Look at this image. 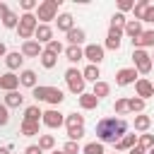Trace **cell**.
Wrapping results in <instances>:
<instances>
[{
  "label": "cell",
  "mask_w": 154,
  "mask_h": 154,
  "mask_svg": "<svg viewBox=\"0 0 154 154\" xmlns=\"http://www.w3.org/2000/svg\"><path fill=\"white\" fill-rule=\"evenodd\" d=\"M142 22H152V24H154V5H149V7H147V12H144Z\"/></svg>",
  "instance_id": "45"
},
{
  "label": "cell",
  "mask_w": 154,
  "mask_h": 154,
  "mask_svg": "<svg viewBox=\"0 0 154 154\" xmlns=\"http://www.w3.org/2000/svg\"><path fill=\"white\" fill-rule=\"evenodd\" d=\"M65 128H67V137L72 142H79L84 137V116L79 113H70L65 118Z\"/></svg>",
  "instance_id": "3"
},
{
  "label": "cell",
  "mask_w": 154,
  "mask_h": 154,
  "mask_svg": "<svg viewBox=\"0 0 154 154\" xmlns=\"http://www.w3.org/2000/svg\"><path fill=\"white\" fill-rule=\"evenodd\" d=\"M137 82V70L135 67H123L116 72V84L118 87H128V84H135Z\"/></svg>",
  "instance_id": "9"
},
{
  "label": "cell",
  "mask_w": 154,
  "mask_h": 154,
  "mask_svg": "<svg viewBox=\"0 0 154 154\" xmlns=\"http://www.w3.org/2000/svg\"><path fill=\"white\" fill-rule=\"evenodd\" d=\"M46 51H48V53H53V55H60L65 48H63V43H60V41H55V38H53L51 43H46Z\"/></svg>",
  "instance_id": "40"
},
{
  "label": "cell",
  "mask_w": 154,
  "mask_h": 154,
  "mask_svg": "<svg viewBox=\"0 0 154 154\" xmlns=\"http://www.w3.org/2000/svg\"><path fill=\"white\" fill-rule=\"evenodd\" d=\"M10 12H12V10H10V7L5 5V2H0V19H5V17L10 14Z\"/></svg>",
  "instance_id": "47"
},
{
  "label": "cell",
  "mask_w": 154,
  "mask_h": 154,
  "mask_svg": "<svg viewBox=\"0 0 154 154\" xmlns=\"http://www.w3.org/2000/svg\"><path fill=\"white\" fill-rule=\"evenodd\" d=\"M58 5H60V0H43V2H38L36 19L41 24H48L51 19H58Z\"/></svg>",
  "instance_id": "5"
},
{
  "label": "cell",
  "mask_w": 154,
  "mask_h": 154,
  "mask_svg": "<svg viewBox=\"0 0 154 154\" xmlns=\"http://www.w3.org/2000/svg\"><path fill=\"white\" fill-rule=\"evenodd\" d=\"M63 152H65V154H79V144L70 140V142H65V147H63Z\"/></svg>",
  "instance_id": "42"
},
{
  "label": "cell",
  "mask_w": 154,
  "mask_h": 154,
  "mask_svg": "<svg viewBox=\"0 0 154 154\" xmlns=\"http://www.w3.org/2000/svg\"><path fill=\"white\" fill-rule=\"evenodd\" d=\"M65 82H67V87H70L72 94H84L87 79H84V75H82L77 67H67V72H65Z\"/></svg>",
  "instance_id": "6"
},
{
  "label": "cell",
  "mask_w": 154,
  "mask_h": 154,
  "mask_svg": "<svg viewBox=\"0 0 154 154\" xmlns=\"http://www.w3.org/2000/svg\"><path fill=\"white\" fill-rule=\"evenodd\" d=\"M65 58L75 65V63H79V60L84 58V48H79V46H67V48H65Z\"/></svg>",
  "instance_id": "24"
},
{
  "label": "cell",
  "mask_w": 154,
  "mask_h": 154,
  "mask_svg": "<svg viewBox=\"0 0 154 154\" xmlns=\"http://www.w3.org/2000/svg\"><path fill=\"white\" fill-rule=\"evenodd\" d=\"M113 147H116L118 152H130L132 147H137V135H125V137H120Z\"/></svg>",
  "instance_id": "19"
},
{
  "label": "cell",
  "mask_w": 154,
  "mask_h": 154,
  "mask_svg": "<svg viewBox=\"0 0 154 154\" xmlns=\"http://www.w3.org/2000/svg\"><path fill=\"white\" fill-rule=\"evenodd\" d=\"M10 123V108L5 103H0V128H5Z\"/></svg>",
  "instance_id": "41"
},
{
  "label": "cell",
  "mask_w": 154,
  "mask_h": 154,
  "mask_svg": "<svg viewBox=\"0 0 154 154\" xmlns=\"http://www.w3.org/2000/svg\"><path fill=\"white\" fill-rule=\"evenodd\" d=\"M113 111H116L118 116H125V113L130 111V103H128V99H116V103H113Z\"/></svg>",
  "instance_id": "36"
},
{
  "label": "cell",
  "mask_w": 154,
  "mask_h": 154,
  "mask_svg": "<svg viewBox=\"0 0 154 154\" xmlns=\"http://www.w3.org/2000/svg\"><path fill=\"white\" fill-rule=\"evenodd\" d=\"M19 84L34 89V87H36V72H34V70H22V75H19Z\"/></svg>",
  "instance_id": "26"
},
{
  "label": "cell",
  "mask_w": 154,
  "mask_h": 154,
  "mask_svg": "<svg viewBox=\"0 0 154 154\" xmlns=\"http://www.w3.org/2000/svg\"><path fill=\"white\" fill-rule=\"evenodd\" d=\"M55 63H58V55H53V53H48V51H43V53H41V65H43L46 70H53V67H55Z\"/></svg>",
  "instance_id": "32"
},
{
  "label": "cell",
  "mask_w": 154,
  "mask_h": 154,
  "mask_svg": "<svg viewBox=\"0 0 154 154\" xmlns=\"http://www.w3.org/2000/svg\"><path fill=\"white\" fill-rule=\"evenodd\" d=\"M22 103H24L22 91H7V94H5V106H7V108H19Z\"/></svg>",
  "instance_id": "22"
},
{
  "label": "cell",
  "mask_w": 154,
  "mask_h": 154,
  "mask_svg": "<svg viewBox=\"0 0 154 154\" xmlns=\"http://www.w3.org/2000/svg\"><path fill=\"white\" fill-rule=\"evenodd\" d=\"M82 152H84V154H106V149H103L101 142H87Z\"/></svg>",
  "instance_id": "33"
},
{
  "label": "cell",
  "mask_w": 154,
  "mask_h": 154,
  "mask_svg": "<svg viewBox=\"0 0 154 154\" xmlns=\"http://www.w3.org/2000/svg\"><path fill=\"white\" fill-rule=\"evenodd\" d=\"M84 38H87V34H84V29H79V26H75V29L67 31V41H70V46H79V43H84Z\"/></svg>",
  "instance_id": "23"
},
{
  "label": "cell",
  "mask_w": 154,
  "mask_h": 154,
  "mask_svg": "<svg viewBox=\"0 0 154 154\" xmlns=\"http://www.w3.org/2000/svg\"><path fill=\"white\" fill-rule=\"evenodd\" d=\"M147 154H154V147H152V149H149V152H147Z\"/></svg>",
  "instance_id": "52"
},
{
  "label": "cell",
  "mask_w": 154,
  "mask_h": 154,
  "mask_svg": "<svg viewBox=\"0 0 154 154\" xmlns=\"http://www.w3.org/2000/svg\"><path fill=\"white\" fill-rule=\"evenodd\" d=\"M132 7H135V2H132V0H120V2H118V12H120V14H123V12H128V10H132Z\"/></svg>",
  "instance_id": "43"
},
{
  "label": "cell",
  "mask_w": 154,
  "mask_h": 154,
  "mask_svg": "<svg viewBox=\"0 0 154 154\" xmlns=\"http://www.w3.org/2000/svg\"><path fill=\"white\" fill-rule=\"evenodd\" d=\"M55 24H58V31H70V29H75V19H72V14L70 12H63V14H58V19H55Z\"/></svg>",
  "instance_id": "17"
},
{
  "label": "cell",
  "mask_w": 154,
  "mask_h": 154,
  "mask_svg": "<svg viewBox=\"0 0 154 154\" xmlns=\"http://www.w3.org/2000/svg\"><path fill=\"white\" fill-rule=\"evenodd\" d=\"M132 63H135V70H137V75H147L149 70H152V55L144 51V48H135L132 51Z\"/></svg>",
  "instance_id": "7"
},
{
  "label": "cell",
  "mask_w": 154,
  "mask_h": 154,
  "mask_svg": "<svg viewBox=\"0 0 154 154\" xmlns=\"http://www.w3.org/2000/svg\"><path fill=\"white\" fill-rule=\"evenodd\" d=\"M19 130H22L24 137H34V135H38V123L36 120H22Z\"/></svg>",
  "instance_id": "27"
},
{
  "label": "cell",
  "mask_w": 154,
  "mask_h": 154,
  "mask_svg": "<svg viewBox=\"0 0 154 154\" xmlns=\"http://www.w3.org/2000/svg\"><path fill=\"white\" fill-rule=\"evenodd\" d=\"M128 154H147V152H144V149H140V147H132Z\"/></svg>",
  "instance_id": "48"
},
{
  "label": "cell",
  "mask_w": 154,
  "mask_h": 154,
  "mask_svg": "<svg viewBox=\"0 0 154 154\" xmlns=\"http://www.w3.org/2000/svg\"><path fill=\"white\" fill-rule=\"evenodd\" d=\"M128 132V123L123 118H101L96 123V137L101 144H116L120 137H125Z\"/></svg>",
  "instance_id": "1"
},
{
  "label": "cell",
  "mask_w": 154,
  "mask_h": 154,
  "mask_svg": "<svg viewBox=\"0 0 154 154\" xmlns=\"http://www.w3.org/2000/svg\"><path fill=\"white\" fill-rule=\"evenodd\" d=\"M152 63H154V58H152Z\"/></svg>",
  "instance_id": "53"
},
{
  "label": "cell",
  "mask_w": 154,
  "mask_h": 154,
  "mask_svg": "<svg viewBox=\"0 0 154 154\" xmlns=\"http://www.w3.org/2000/svg\"><path fill=\"white\" fill-rule=\"evenodd\" d=\"M41 118H43V111H41L38 106H26V108H24V120H36V123H38Z\"/></svg>",
  "instance_id": "30"
},
{
  "label": "cell",
  "mask_w": 154,
  "mask_h": 154,
  "mask_svg": "<svg viewBox=\"0 0 154 154\" xmlns=\"http://www.w3.org/2000/svg\"><path fill=\"white\" fill-rule=\"evenodd\" d=\"M31 94H34L36 101H48V103H53V106H58V103L65 99L63 89H58V87H46V84H36V87L31 89Z\"/></svg>",
  "instance_id": "2"
},
{
  "label": "cell",
  "mask_w": 154,
  "mask_h": 154,
  "mask_svg": "<svg viewBox=\"0 0 154 154\" xmlns=\"http://www.w3.org/2000/svg\"><path fill=\"white\" fill-rule=\"evenodd\" d=\"M38 7V2H34V0H22V10L24 12H31V10H36Z\"/></svg>",
  "instance_id": "44"
},
{
  "label": "cell",
  "mask_w": 154,
  "mask_h": 154,
  "mask_svg": "<svg viewBox=\"0 0 154 154\" xmlns=\"http://www.w3.org/2000/svg\"><path fill=\"white\" fill-rule=\"evenodd\" d=\"M38 147H41L43 152H46V149H53V147H55V137H53V135H41V137H38Z\"/></svg>",
  "instance_id": "37"
},
{
  "label": "cell",
  "mask_w": 154,
  "mask_h": 154,
  "mask_svg": "<svg viewBox=\"0 0 154 154\" xmlns=\"http://www.w3.org/2000/svg\"><path fill=\"white\" fill-rule=\"evenodd\" d=\"M0 154H10V147H0Z\"/></svg>",
  "instance_id": "50"
},
{
  "label": "cell",
  "mask_w": 154,
  "mask_h": 154,
  "mask_svg": "<svg viewBox=\"0 0 154 154\" xmlns=\"http://www.w3.org/2000/svg\"><path fill=\"white\" fill-rule=\"evenodd\" d=\"M2 55H7V48H5V43L0 41V58H2Z\"/></svg>",
  "instance_id": "49"
},
{
  "label": "cell",
  "mask_w": 154,
  "mask_h": 154,
  "mask_svg": "<svg viewBox=\"0 0 154 154\" xmlns=\"http://www.w3.org/2000/svg\"><path fill=\"white\" fill-rule=\"evenodd\" d=\"M135 91H137V96L140 99H149V96H154V84L149 82V79H144V77H140L137 82H135Z\"/></svg>",
  "instance_id": "12"
},
{
  "label": "cell",
  "mask_w": 154,
  "mask_h": 154,
  "mask_svg": "<svg viewBox=\"0 0 154 154\" xmlns=\"http://www.w3.org/2000/svg\"><path fill=\"white\" fill-rule=\"evenodd\" d=\"M41 53H43V48H41V43H38L36 38L22 43V55H24V58H41Z\"/></svg>",
  "instance_id": "11"
},
{
  "label": "cell",
  "mask_w": 154,
  "mask_h": 154,
  "mask_svg": "<svg viewBox=\"0 0 154 154\" xmlns=\"http://www.w3.org/2000/svg\"><path fill=\"white\" fill-rule=\"evenodd\" d=\"M17 87H19V77H17L14 72L0 75V89H2V91H17Z\"/></svg>",
  "instance_id": "13"
},
{
  "label": "cell",
  "mask_w": 154,
  "mask_h": 154,
  "mask_svg": "<svg viewBox=\"0 0 154 154\" xmlns=\"http://www.w3.org/2000/svg\"><path fill=\"white\" fill-rule=\"evenodd\" d=\"M82 75H84V79H87V82H94V84H96V82H99V77H101V70H99V65H87Z\"/></svg>",
  "instance_id": "28"
},
{
  "label": "cell",
  "mask_w": 154,
  "mask_h": 154,
  "mask_svg": "<svg viewBox=\"0 0 154 154\" xmlns=\"http://www.w3.org/2000/svg\"><path fill=\"white\" fill-rule=\"evenodd\" d=\"M123 34H128V36H130V41H132V38H137V36L142 34V22H140V19H128V24H125Z\"/></svg>",
  "instance_id": "20"
},
{
  "label": "cell",
  "mask_w": 154,
  "mask_h": 154,
  "mask_svg": "<svg viewBox=\"0 0 154 154\" xmlns=\"http://www.w3.org/2000/svg\"><path fill=\"white\" fill-rule=\"evenodd\" d=\"M120 38H123V29H108V36H106V48L111 51H118L120 48Z\"/></svg>",
  "instance_id": "15"
},
{
  "label": "cell",
  "mask_w": 154,
  "mask_h": 154,
  "mask_svg": "<svg viewBox=\"0 0 154 154\" xmlns=\"http://www.w3.org/2000/svg\"><path fill=\"white\" fill-rule=\"evenodd\" d=\"M24 154H43V149H41L38 144H29V147L24 149Z\"/></svg>",
  "instance_id": "46"
},
{
  "label": "cell",
  "mask_w": 154,
  "mask_h": 154,
  "mask_svg": "<svg viewBox=\"0 0 154 154\" xmlns=\"http://www.w3.org/2000/svg\"><path fill=\"white\" fill-rule=\"evenodd\" d=\"M103 46H99V43H89V46H84V58L91 63V65H99L101 60H103Z\"/></svg>",
  "instance_id": "10"
},
{
  "label": "cell",
  "mask_w": 154,
  "mask_h": 154,
  "mask_svg": "<svg viewBox=\"0 0 154 154\" xmlns=\"http://www.w3.org/2000/svg\"><path fill=\"white\" fill-rule=\"evenodd\" d=\"M34 36H36V41H38V43H51V41H53V29H51L48 24H38Z\"/></svg>",
  "instance_id": "18"
},
{
  "label": "cell",
  "mask_w": 154,
  "mask_h": 154,
  "mask_svg": "<svg viewBox=\"0 0 154 154\" xmlns=\"http://www.w3.org/2000/svg\"><path fill=\"white\" fill-rule=\"evenodd\" d=\"M132 46H135V48H152V46H154V29L142 31L137 38H132Z\"/></svg>",
  "instance_id": "14"
},
{
  "label": "cell",
  "mask_w": 154,
  "mask_h": 154,
  "mask_svg": "<svg viewBox=\"0 0 154 154\" xmlns=\"http://www.w3.org/2000/svg\"><path fill=\"white\" fill-rule=\"evenodd\" d=\"M22 63H24V55H22V51H12V53H7V55H5V65H7L10 70H17V67H22Z\"/></svg>",
  "instance_id": "21"
},
{
  "label": "cell",
  "mask_w": 154,
  "mask_h": 154,
  "mask_svg": "<svg viewBox=\"0 0 154 154\" xmlns=\"http://www.w3.org/2000/svg\"><path fill=\"white\" fill-rule=\"evenodd\" d=\"M125 24H128V19H125V14H120V12H116V14L111 17V26H113V29H125Z\"/></svg>",
  "instance_id": "38"
},
{
  "label": "cell",
  "mask_w": 154,
  "mask_h": 154,
  "mask_svg": "<svg viewBox=\"0 0 154 154\" xmlns=\"http://www.w3.org/2000/svg\"><path fill=\"white\" fill-rule=\"evenodd\" d=\"M132 125H135V130H137V132H147V130L152 128V118H149V116H144V113H140V116H135Z\"/></svg>",
  "instance_id": "25"
},
{
  "label": "cell",
  "mask_w": 154,
  "mask_h": 154,
  "mask_svg": "<svg viewBox=\"0 0 154 154\" xmlns=\"http://www.w3.org/2000/svg\"><path fill=\"white\" fill-rule=\"evenodd\" d=\"M2 26H7V29H17V26H19V17H17L14 12H10V14L2 19Z\"/></svg>",
  "instance_id": "39"
},
{
  "label": "cell",
  "mask_w": 154,
  "mask_h": 154,
  "mask_svg": "<svg viewBox=\"0 0 154 154\" xmlns=\"http://www.w3.org/2000/svg\"><path fill=\"white\" fill-rule=\"evenodd\" d=\"M108 91H111V84H108V82H103V79H99V82L94 84V89H91V94H94L96 99H103V96H108Z\"/></svg>",
  "instance_id": "29"
},
{
  "label": "cell",
  "mask_w": 154,
  "mask_h": 154,
  "mask_svg": "<svg viewBox=\"0 0 154 154\" xmlns=\"http://www.w3.org/2000/svg\"><path fill=\"white\" fill-rule=\"evenodd\" d=\"M128 103H130V111H132V113H142V111H144V99H140V96L128 99Z\"/></svg>",
  "instance_id": "35"
},
{
  "label": "cell",
  "mask_w": 154,
  "mask_h": 154,
  "mask_svg": "<svg viewBox=\"0 0 154 154\" xmlns=\"http://www.w3.org/2000/svg\"><path fill=\"white\" fill-rule=\"evenodd\" d=\"M41 123H43L46 128L55 130V128H60V125L65 123V116H63L58 108H48V111H43V118H41Z\"/></svg>",
  "instance_id": "8"
},
{
  "label": "cell",
  "mask_w": 154,
  "mask_h": 154,
  "mask_svg": "<svg viewBox=\"0 0 154 154\" xmlns=\"http://www.w3.org/2000/svg\"><path fill=\"white\" fill-rule=\"evenodd\" d=\"M36 26H38V19H36V14H31V12H24V14L19 17V26H17V34H19V38H24V41H31V36L36 34Z\"/></svg>",
  "instance_id": "4"
},
{
  "label": "cell",
  "mask_w": 154,
  "mask_h": 154,
  "mask_svg": "<svg viewBox=\"0 0 154 154\" xmlns=\"http://www.w3.org/2000/svg\"><path fill=\"white\" fill-rule=\"evenodd\" d=\"M77 101H79V106H82L84 111H91V108H96V106L101 103V99H96L91 91H84V94H79V96H77Z\"/></svg>",
  "instance_id": "16"
},
{
  "label": "cell",
  "mask_w": 154,
  "mask_h": 154,
  "mask_svg": "<svg viewBox=\"0 0 154 154\" xmlns=\"http://www.w3.org/2000/svg\"><path fill=\"white\" fill-rule=\"evenodd\" d=\"M147 7H149V2H147V0H140V2H135V7H132V12H135V19H140V22H142V17H144Z\"/></svg>",
  "instance_id": "34"
},
{
  "label": "cell",
  "mask_w": 154,
  "mask_h": 154,
  "mask_svg": "<svg viewBox=\"0 0 154 154\" xmlns=\"http://www.w3.org/2000/svg\"><path fill=\"white\" fill-rule=\"evenodd\" d=\"M137 147L140 149H144V152H149L152 147H154V135H137Z\"/></svg>",
  "instance_id": "31"
},
{
  "label": "cell",
  "mask_w": 154,
  "mask_h": 154,
  "mask_svg": "<svg viewBox=\"0 0 154 154\" xmlns=\"http://www.w3.org/2000/svg\"><path fill=\"white\" fill-rule=\"evenodd\" d=\"M53 154H65V152H63V149H60V152H53Z\"/></svg>",
  "instance_id": "51"
}]
</instances>
